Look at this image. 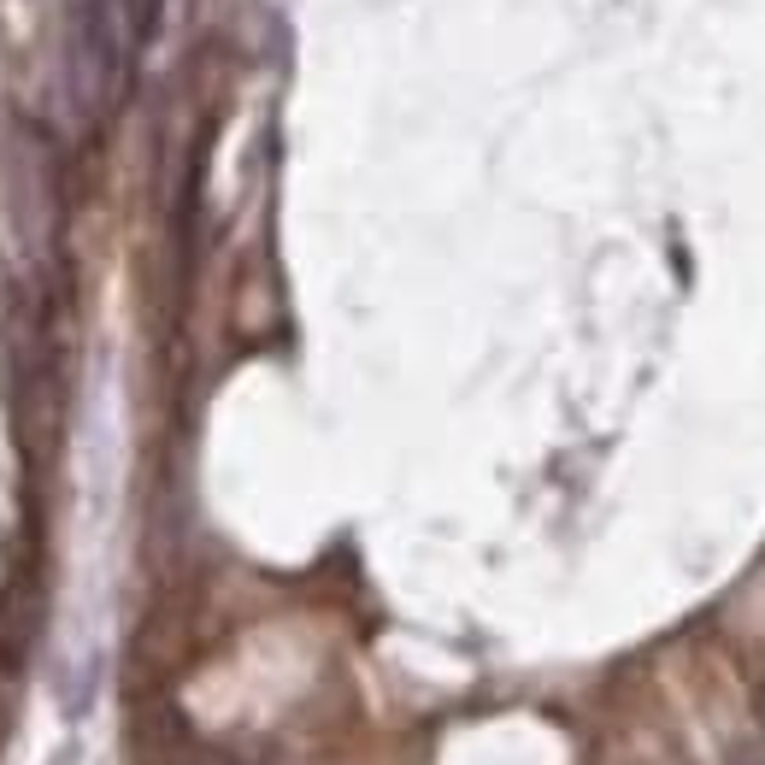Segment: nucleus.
Listing matches in <instances>:
<instances>
[{"label": "nucleus", "mask_w": 765, "mask_h": 765, "mask_svg": "<svg viewBox=\"0 0 765 765\" xmlns=\"http://www.w3.org/2000/svg\"><path fill=\"white\" fill-rule=\"evenodd\" d=\"M760 718H765V695H760Z\"/></svg>", "instance_id": "f257e3e1"}]
</instances>
